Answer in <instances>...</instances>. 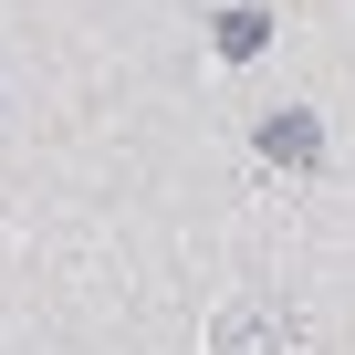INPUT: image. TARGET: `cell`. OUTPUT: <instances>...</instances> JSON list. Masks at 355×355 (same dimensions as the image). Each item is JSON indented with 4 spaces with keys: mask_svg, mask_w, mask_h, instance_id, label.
<instances>
[{
    "mask_svg": "<svg viewBox=\"0 0 355 355\" xmlns=\"http://www.w3.org/2000/svg\"><path fill=\"white\" fill-rule=\"evenodd\" d=\"M261 42H272V32H261V11H230V21H220V53H230V63H251Z\"/></svg>",
    "mask_w": 355,
    "mask_h": 355,
    "instance_id": "obj_1",
    "label": "cell"
}]
</instances>
